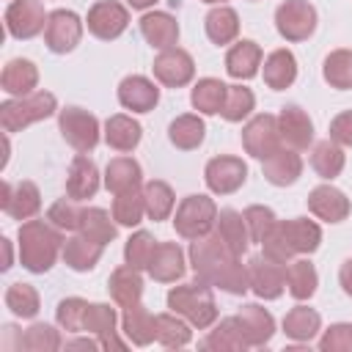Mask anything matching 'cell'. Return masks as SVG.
<instances>
[{"instance_id": "6da1fadb", "label": "cell", "mask_w": 352, "mask_h": 352, "mask_svg": "<svg viewBox=\"0 0 352 352\" xmlns=\"http://www.w3.org/2000/svg\"><path fill=\"white\" fill-rule=\"evenodd\" d=\"M190 267L198 280L223 289L228 294H245L250 289L248 280V264H242V256H236L217 231H209L206 236L192 239L190 245Z\"/></svg>"}, {"instance_id": "7a4b0ae2", "label": "cell", "mask_w": 352, "mask_h": 352, "mask_svg": "<svg viewBox=\"0 0 352 352\" xmlns=\"http://www.w3.org/2000/svg\"><path fill=\"white\" fill-rule=\"evenodd\" d=\"M19 245V264L28 272L44 275L55 267L58 256L63 253V234L50 220H25L16 231Z\"/></svg>"}, {"instance_id": "3957f363", "label": "cell", "mask_w": 352, "mask_h": 352, "mask_svg": "<svg viewBox=\"0 0 352 352\" xmlns=\"http://www.w3.org/2000/svg\"><path fill=\"white\" fill-rule=\"evenodd\" d=\"M168 308L179 316H184L198 330H209L217 322V302H214L212 286L198 278L192 283L173 286L168 292Z\"/></svg>"}, {"instance_id": "277c9868", "label": "cell", "mask_w": 352, "mask_h": 352, "mask_svg": "<svg viewBox=\"0 0 352 352\" xmlns=\"http://www.w3.org/2000/svg\"><path fill=\"white\" fill-rule=\"evenodd\" d=\"M55 110H58V99L50 91H33V94L19 96V99L11 96V99H6L0 104V126L8 135L11 132H22L25 126L55 116Z\"/></svg>"}, {"instance_id": "5b68a950", "label": "cell", "mask_w": 352, "mask_h": 352, "mask_svg": "<svg viewBox=\"0 0 352 352\" xmlns=\"http://www.w3.org/2000/svg\"><path fill=\"white\" fill-rule=\"evenodd\" d=\"M217 223V204L209 198V195H201V192H192L187 198H182V204L176 206V214H173V228L182 239H198V236H206Z\"/></svg>"}, {"instance_id": "8992f818", "label": "cell", "mask_w": 352, "mask_h": 352, "mask_svg": "<svg viewBox=\"0 0 352 352\" xmlns=\"http://www.w3.org/2000/svg\"><path fill=\"white\" fill-rule=\"evenodd\" d=\"M58 129L63 135V140L74 148V151H91L96 148L102 129H99V118L82 107H63L58 113Z\"/></svg>"}, {"instance_id": "52a82bcc", "label": "cell", "mask_w": 352, "mask_h": 352, "mask_svg": "<svg viewBox=\"0 0 352 352\" xmlns=\"http://www.w3.org/2000/svg\"><path fill=\"white\" fill-rule=\"evenodd\" d=\"M275 28L286 41H305L316 30V8L308 0H283L275 8Z\"/></svg>"}, {"instance_id": "ba28073f", "label": "cell", "mask_w": 352, "mask_h": 352, "mask_svg": "<svg viewBox=\"0 0 352 352\" xmlns=\"http://www.w3.org/2000/svg\"><path fill=\"white\" fill-rule=\"evenodd\" d=\"M47 19L50 14L44 11L41 0H11L6 8V30L19 41H28L44 33Z\"/></svg>"}, {"instance_id": "9c48e42d", "label": "cell", "mask_w": 352, "mask_h": 352, "mask_svg": "<svg viewBox=\"0 0 352 352\" xmlns=\"http://www.w3.org/2000/svg\"><path fill=\"white\" fill-rule=\"evenodd\" d=\"M82 28H85V22L74 11H69V8L50 11L47 28H44V44H47V50L55 52V55L72 52L80 44V38H82Z\"/></svg>"}, {"instance_id": "30bf717a", "label": "cell", "mask_w": 352, "mask_h": 352, "mask_svg": "<svg viewBox=\"0 0 352 352\" xmlns=\"http://www.w3.org/2000/svg\"><path fill=\"white\" fill-rule=\"evenodd\" d=\"M248 280L250 292L258 300H278L286 289V264L267 258L264 253L248 258Z\"/></svg>"}, {"instance_id": "8fae6325", "label": "cell", "mask_w": 352, "mask_h": 352, "mask_svg": "<svg viewBox=\"0 0 352 352\" xmlns=\"http://www.w3.org/2000/svg\"><path fill=\"white\" fill-rule=\"evenodd\" d=\"M242 146L250 157L267 160L272 151L283 146L280 132H278V116L272 113H258L242 126Z\"/></svg>"}, {"instance_id": "7c38bea8", "label": "cell", "mask_w": 352, "mask_h": 352, "mask_svg": "<svg viewBox=\"0 0 352 352\" xmlns=\"http://www.w3.org/2000/svg\"><path fill=\"white\" fill-rule=\"evenodd\" d=\"M204 182L214 195H231L248 182V165L231 154L212 157L204 168Z\"/></svg>"}, {"instance_id": "4fadbf2b", "label": "cell", "mask_w": 352, "mask_h": 352, "mask_svg": "<svg viewBox=\"0 0 352 352\" xmlns=\"http://www.w3.org/2000/svg\"><path fill=\"white\" fill-rule=\"evenodd\" d=\"M85 25H88V33L102 38V41H113L118 38L126 25H129V11L124 3L118 0H99L88 8V16H85Z\"/></svg>"}, {"instance_id": "5bb4252c", "label": "cell", "mask_w": 352, "mask_h": 352, "mask_svg": "<svg viewBox=\"0 0 352 352\" xmlns=\"http://www.w3.org/2000/svg\"><path fill=\"white\" fill-rule=\"evenodd\" d=\"M151 72L157 82H162L165 88H184L195 77V60L187 50L170 47V50H160V55L151 63Z\"/></svg>"}, {"instance_id": "9a60e30c", "label": "cell", "mask_w": 352, "mask_h": 352, "mask_svg": "<svg viewBox=\"0 0 352 352\" xmlns=\"http://www.w3.org/2000/svg\"><path fill=\"white\" fill-rule=\"evenodd\" d=\"M0 209L14 217V220H33L41 209V192L33 182L22 179L16 184L3 182V198H0Z\"/></svg>"}, {"instance_id": "2e32d148", "label": "cell", "mask_w": 352, "mask_h": 352, "mask_svg": "<svg viewBox=\"0 0 352 352\" xmlns=\"http://www.w3.org/2000/svg\"><path fill=\"white\" fill-rule=\"evenodd\" d=\"M349 209L352 206H349V198L344 195V190H338L330 182H324V184H319V187H314L308 192V212L314 217L324 220V223H341V220H346Z\"/></svg>"}, {"instance_id": "e0dca14e", "label": "cell", "mask_w": 352, "mask_h": 352, "mask_svg": "<svg viewBox=\"0 0 352 352\" xmlns=\"http://www.w3.org/2000/svg\"><path fill=\"white\" fill-rule=\"evenodd\" d=\"M278 132H280L283 146H289L294 151L308 148L314 143V121L297 104H289V107H283L278 113Z\"/></svg>"}, {"instance_id": "ac0fdd59", "label": "cell", "mask_w": 352, "mask_h": 352, "mask_svg": "<svg viewBox=\"0 0 352 352\" xmlns=\"http://www.w3.org/2000/svg\"><path fill=\"white\" fill-rule=\"evenodd\" d=\"M116 324H118V314L116 308H110L107 302H88L85 319H82V333L96 336L102 341V349H124L126 344L116 336Z\"/></svg>"}, {"instance_id": "d6986e66", "label": "cell", "mask_w": 352, "mask_h": 352, "mask_svg": "<svg viewBox=\"0 0 352 352\" xmlns=\"http://www.w3.org/2000/svg\"><path fill=\"white\" fill-rule=\"evenodd\" d=\"M118 102L124 110L148 113L160 102V88L154 85V80H148L143 74H129L118 82Z\"/></svg>"}, {"instance_id": "ffe728a7", "label": "cell", "mask_w": 352, "mask_h": 352, "mask_svg": "<svg viewBox=\"0 0 352 352\" xmlns=\"http://www.w3.org/2000/svg\"><path fill=\"white\" fill-rule=\"evenodd\" d=\"M236 319H239V327H242V336H245L248 346H264V344L272 341V336H275V319L258 302H245L236 311Z\"/></svg>"}, {"instance_id": "44dd1931", "label": "cell", "mask_w": 352, "mask_h": 352, "mask_svg": "<svg viewBox=\"0 0 352 352\" xmlns=\"http://www.w3.org/2000/svg\"><path fill=\"white\" fill-rule=\"evenodd\" d=\"M261 173L270 184L275 187H289L302 176V160L294 148L280 146L278 151H272L267 160H261Z\"/></svg>"}, {"instance_id": "7402d4cb", "label": "cell", "mask_w": 352, "mask_h": 352, "mask_svg": "<svg viewBox=\"0 0 352 352\" xmlns=\"http://www.w3.org/2000/svg\"><path fill=\"white\" fill-rule=\"evenodd\" d=\"M99 168L91 157H85L82 151L72 160L69 165V173H66V195L74 198V201H85V198H94L96 190H99Z\"/></svg>"}, {"instance_id": "603a6c76", "label": "cell", "mask_w": 352, "mask_h": 352, "mask_svg": "<svg viewBox=\"0 0 352 352\" xmlns=\"http://www.w3.org/2000/svg\"><path fill=\"white\" fill-rule=\"evenodd\" d=\"M121 330L135 346H148L151 341H157V316H151L143 302H132L121 314Z\"/></svg>"}, {"instance_id": "cb8c5ba5", "label": "cell", "mask_w": 352, "mask_h": 352, "mask_svg": "<svg viewBox=\"0 0 352 352\" xmlns=\"http://www.w3.org/2000/svg\"><path fill=\"white\" fill-rule=\"evenodd\" d=\"M140 33L154 50H170L179 41V22L168 11H146L140 16Z\"/></svg>"}, {"instance_id": "d4e9b609", "label": "cell", "mask_w": 352, "mask_h": 352, "mask_svg": "<svg viewBox=\"0 0 352 352\" xmlns=\"http://www.w3.org/2000/svg\"><path fill=\"white\" fill-rule=\"evenodd\" d=\"M261 69V47L253 38H239L234 47L226 52V72L234 80H250Z\"/></svg>"}, {"instance_id": "484cf974", "label": "cell", "mask_w": 352, "mask_h": 352, "mask_svg": "<svg viewBox=\"0 0 352 352\" xmlns=\"http://www.w3.org/2000/svg\"><path fill=\"white\" fill-rule=\"evenodd\" d=\"M0 85L8 96L19 99V96H28L36 91L38 85V69L33 60L28 58H14L3 66V74H0Z\"/></svg>"}, {"instance_id": "4316f807", "label": "cell", "mask_w": 352, "mask_h": 352, "mask_svg": "<svg viewBox=\"0 0 352 352\" xmlns=\"http://www.w3.org/2000/svg\"><path fill=\"white\" fill-rule=\"evenodd\" d=\"M107 292H110L113 302L121 305V308H126L132 302H140V297H143V275H140V270L132 267V264L116 267L110 272V278H107Z\"/></svg>"}, {"instance_id": "83f0119b", "label": "cell", "mask_w": 352, "mask_h": 352, "mask_svg": "<svg viewBox=\"0 0 352 352\" xmlns=\"http://www.w3.org/2000/svg\"><path fill=\"white\" fill-rule=\"evenodd\" d=\"M187 270L184 250L176 242H160L154 250V258L148 264V275L160 283H176Z\"/></svg>"}, {"instance_id": "f1b7e54d", "label": "cell", "mask_w": 352, "mask_h": 352, "mask_svg": "<svg viewBox=\"0 0 352 352\" xmlns=\"http://www.w3.org/2000/svg\"><path fill=\"white\" fill-rule=\"evenodd\" d=\"M102 253H104V245H99V242H94V239H88L85 234L77 231L74 236L63 239V253L60 256H63V261H66L69 270L88 272V270H94L99 264Z\"/></svg>"}, {"instance_id": "f546056e", "label": "cell", "mask_w": 352, "mask_h": 352, "mask_svg": "<svg viewBox=\"0 0 352 352\" xmlns=\"http://www.w3.org/2000/svg\"><path fill=\"white\" fill-rule=\"evenodd\" d=\"M264 82L272 91H286L297 80V58L292 50H272L261 66Z\"/></svg>"}, {"instance_id": "4dcf8cb0", "label": "cell", "mask_w": 352, "mask_h": 352, "mask_svg": "<svg viewBox=\"0 0 352 352\" xmlns=\"http://www.w3.org/2000/svg\"><path fill=\"white\" fill-rule=\"evenodd\" d=\"M140 138H143V126L126 113H116L104 121V143L116 151H124V154L135 151Z\"/></svg>"}, {"instance_id": "1f68e13d", "label": "cell", "mask_w": 352, "mask_h": 352, "mask_svg": "<svg viewBox=\"0 0 352 352\" xmlns=\"http://www.w3.org/2000/svg\"><path fill=\"white\" fill-rule=\"evenodd\" d=\"M201 346L212 349V352H242V349H248V341L242 336L239 319L236 316H226V319L214 322L212 330L206 333V338L201 341Z\"/></svg>"}, {"instance_id": "d6a6232c", "label": "cell", "mask_w": 352, "mask_h": 352, "mask_svg": "<svg viewBox=\"0 0 352 352\" xmlns=\"http://www.w3.org/2000/svg\"><path fill=\"white\" fill-rule=\"evenodd\" d=\"M104 187L118 195V192H126V190H135L140 187L143 182V170H140V162L132 160V157H113L104 168Z\"/></svg>"}, {"instance_id": "836d02e7", "label": "cell", "mask_w": 352, "mask_h": 352, "mask_svg": "<svg viewBox=\"0 0 352 352\" xmlns=\"http://www.w3.org/2000/svg\"><path fill=\"white\" fill-rule=\"evenodd\" d=\"M322 330V316L319 311L308 308V305H294L286 316H283V333L286 338L297 341V344H308L319 336Z\"/></svg>"}, {"instance_id": "e575fe53", "label": "cell", "mask_w": 352, "mask_h": 352, "mask_svg": "<svg viewBox=\"0 0 352 352\" xmlns=\"http://www.w3.org/2000/svg\"><path fill=\"white\" fill-rule=\"evenodd\" d=\"M206 138V124L198 113H184V116H176L168 126V140L182 148V151H192L204 143Z\"/></svg>"}, {"instance_id": "d590c367", "label": "cell", "mask_w": 352, "mask_h": 352, "mask_svg": "<svg viewBox=\"0 0 352 352\" xmlns=\"http://www.w3.org/2000/svg\"><path fill=\"white\" fill-rule=\"evenodd\" d=\"M316 286H319V275H316V267L308 258H292L286 264V292L297 302L311 300L316 294Z\"/></svg>"}, {"instance_id": "8d00e7d4", "label": "cell", "mask_w": 352, "mask_h": 352, "mask_svg": "<svg viewBox=\"0 0 352 352\" xmlns=\"http://www.w3.org/2000/svg\"><path fill=\"white\" fill-rule=\"evenodd\" d=\"M204 30L212 44H217V47L231 44L239 36V16L231 6H214L204 19Z\"/></svg>"}, {"instance_id": "74e56055", "label": "cell", "mask_w": 352, "mask_h": 352, "mask_svg": "<svg viewBox=\"0 0 352 352\" xmlns=\"http://www.w3.org/2000/svg\"><path fill=\"white\" fill-rule=\"evenodd\" d=\"M346 165V154H344V146H338L336 140H319L314 143V151H311V168L316 170L319 179L324 182H333L336 176H341Z\"/></svg>"}, {"instance_id": "f35d334b", "label": "cell", "mask_w": 352, "mask_h": 352, "mask_svg": "<svg viewBox=\"0 0 352 352\" xmlns=\"http://www.w3.org/2000/svg\"><path fill=\"white\" fill-rule=\"evenodd\" d=\"M80 234H85L88 239L99 242V245H110L116 236H118V223L110 212H104L102 206H88L82 209L80 214V226H77Z\"/></svg>"}, {"instance_id": "ab89813d", "label": "cell", "mask_w": 352, "mask_h": 352, "mask_svg": "<svg viewBox=\"0 0 352 352\" xmlns=\"http://www.w3.org/2000/svg\"><path fill=\"white\" fill-rule=\"evenodd\" d=\"M214 231L220 234V239H223L236 256H242V253L250 248V234H248L245 217H242V212H236V209H220V212H217Z\"/></svg>"}, {"instance_id": "60d3db41", "label": "cell", "mask_w": 352, "mask_h": 352, "mask_svg": "<svg viewBox=\"0 0 352 352\" xmlns=\"http://www.w3.org/2000/svg\"><path fill=\"white\" fill-rule=\"evenodd\" d=\"M226 91H228V85L223 80H217V77H201L192 85V91H190V102H192V107L201 116H217L223 110Z\"/></svg>"}, {"instance_id": "b9f144b4", "label": "cell", "mask_w": 352, "mask_h": 352, "mask_svg": "<svg viewBox=\"0 0 352 352\" xmlns=\"http://www.w3.org/2000/svg\"><path fill=\"white\" fill-rule=\"evenodd\" d=\"M143 201H146V217L154 223L168 220L173 206H176V195H173L170 184L162 179H151L143 184Z\"/></svg>"}, {"instance_id": "7bdbcfd3", "label": "cell", "mask_w": 352, "mask_h": 352, "mask_svg": "<svg viewBox=\"0 0 352 352\" xmlns=\"http://www.w3.org/2000/svg\"><path fill=\"white\" fill-rule=\"evenodd\" d=\"M283 228H286V236H289V242H292L297 256L319 250V245H322L319 223H314L308 217H292V220H283Z\"/></svg>"}, {"instance_id": "ee69618b", "label": "cell", "mask_w": 352, "mask_h": 352, "mask_svg": "<svg viewBox=\"0 0 352 352\" xmlns=\"http://www.w3.org/2000/svg\"><path fill=\"white\" fill-rule=\"evenodd\" d=\"M190 327H192V324H190L184 316L173 314V311L157 314V341H160L162 346H168V349H182V346H187L190 338H192V330H190Z\"/></svg>"}, {"instance_id": "f6af8a7d", "label": "cell", "mask_w": 352, "mask_h": 352, "mask_svg": "<svg viewBox=\"0 0 352 352\" xmlns=\"http://www.w3.org/2000/svg\"><path fill=\"white\" fill-rule=\"evenodd\" d=\"M322 77L330 88H352V50H333L322 63Z\"/></svg>"}, {"instance_id": "bcb514c9", "label": "cell", "mask_w": 352, "mask_h": 352, "mask_svg": "<svg viewBox=\"0 0 352 352\" xmlns=\"http://www.w3.org/2000/svg\"><path fill=\"white\" fill-rule=\"evenodd\" d=\"M146 214V201H143V187H135V190H126V192H118L113 198V217L118 226H140Z\"/></svg>"}, {"instance_id": "7dc6e473", "label": "cell", "mask_w": 352, "mask_h": 352, "mask_svg": "<svg viewBox=\"0 0 352 352\" xmlns=\"http://www.w3.org/2000/svg\"><path fill=\"white\" fill-rule=\"evenodd\" d=\"M6 308L19 319H33L38 314V308H41V297L30 283L16 280V283H11L6 289Z\"/></svg>"}, {"instance_id": "c3c4849f", "label": "cell", "mask_w": 352, "mask_h": 352, "mask_svg": "<svg viewBox=\"0 0 352 352\" xmlns=\"http://www.w3.org/2000/svg\"><path fill=\"white\" fill-rule=\"evenodd\" d=\"M253 107H256V96H253V91L245 88L242 82H236V85H228L220 116H223L226 121H231V124H239V121H245V118L253 113Z\"/></svg>"}, {"instance_id": "681fc988", "label": "cell", "mask_w": 352, "mask_h": 352, "mask_svg": "<svg viewBox=\"0 0 352 352\" xmlns=\"http://www.w3.org/2000/svg\"><path fill=\"white\" fill-rule=\"evenodd\" d=\"M19 346L28 349V352H55V349L63 346V338L52 324L36 322L19 336Z\"/></svg>"}, {"instance_id": "f907efd6", "label": "cell", "mask_w": 352, "mask_h": 352, "mask_svg": "<svg viewBox=\"0 0 352 352\" xmlns=\"http://www.w3.org/2000/svg\"><path fill=\"white\" fill-rule=\"evenodd\" d=\"M157 239L148 234V231H135L126 245H124V261L138 267V270H148L151 258H154V250H157Z\"/></svg>"}, {"instance_id": "816d5d0a", "label": "cell", "mask_w": 352, "mask_h": 352, "mask_svg": "<svg viewBox=\"0 0 352 352\" xmlns=\"http://www.w3.org/2000/svg\"><path fill=\"white\" fill-rule=\"evenodd\" d=\"M85 311H88V302L82 297H63L58 302V308H55V322L66 333H80L82 330Z\"/></svg>"}, {"instance_id": "f5cc1de1", "label": "cell", "mask_w": 352, "mask_h": 352, "mask_svg": "<svg viewBox=\"0 0 352 352\" xmlns=\"http://www.w3.org/2000/svg\"><path fill=\"white\" fill-rule=\"evenodd\" d=\"M242 217H245V226H248L250 242H258V245H261V239H264V236L272 231V226L278 223L275 212H272L270 206H261V204L248 206V209L242 212Z\"/></svg>"}, {"instance_id": "db71d44e", "label": "cell", "mask_w": 352, "mask_h": 352, "mask_svg": "<svg viewBox=\"0 0 352 352\" xmlns=\"http://www.w3.org/2000/svg\"><path fill=\"white\" fill-rule=\"evenodd\" d=\"M261 248H264V256H267V258L280 261V264H289V261L297 256L294 248H292V242H289V236H286L283 220H278V223L272 226V231L261 239Z\"/></svg>"}, {"instance_id": "11a10c76", "label": "cell", "mask_w": 352, "mask_h": 352, "mask_svg": "<svg viewBox=\"0 0 352 352\" xmlns=\"http://www.w3.org/2000/svg\"><path fill=\"white\" fill-rule=\"evenodd\" d=\"M80 214H82V209L77 206V201L74 198H58L50 209H47V220L55 226V228H60V231H77V226H80Z\"/></svg>"}, {"instance_id": "9f6ffc18", "label": "cell", "mask_w": 352, "mask_h": 352, "mask_svg": "<svg viewBox=\"0 0 352 352\" xmlns=\"http://www.w3.org/2000/svg\"><path fill=\"white\" fill-rule=\"evenodd\" d=\"M319 349L322 352H352V324L349 322L330 324L319 338Z\"/></svg>"}, {"instance_id": "6f0895ef", "label": "cell", "mask_w": 352, "mask_h": 352, "mask_svg": "<svg viewBox=\"0 0 352 352\" xmlns=\"http://www.w3.org/2000/svg\"><path fill=\"white\" fill-rule=\"evenodd\" d=\"M330 140L338 146H352V110H344L330 121Z\"/></svg>"}, {"instance_id": "680465c9", "label": "cell", "mask_w": 352, "mask_h": 352, "mask_svg": "<svg viewBox=\"0 0 352 352\" xmlns=\"http://www.w3.org/2000/svg\"><path fill=\"white\" fill-rule=\"evenodd\" d=\"M338 283H341L344 294L352 297V258H346V261L341 264V270H338Z\"/></svg>"}, {"instance_id": "91938a15", "label": "cell", "mask_w": 352, "mask_h": 352, "mask_svg": "<svg viewBox=\"0 0 352 352\" xmlns=\"http://www.w3.org/2000/svg\"><path fill=\"white\" fill-rule=\"evenodd\" d=\"M66 349H102V341H99L96 336L74 338V341H66Z\"/></svg>"}, {"instance_id": "94428289", "label": "cell", "mask_w": 352, "mask_h": 352, "mask_svg": "<svg viewBox=\"0 0 352 352\" xmlns=\"http://www.w3.org/2000/svg\"><path fill=\"white\" fill-rule=\"evenodd\" d=\"M3 242V250H6V258H3V270H11V264H14V258H11V239H0Z\"/></svg>"}, {"instance_id": "6125c7cd", "label": "cell", "mask_w": 352, "mask_h": 352, "mask_svg": "<svg viewBox=\"0 0 352 352\" xmlns=\"http://www.w3.org/2000/svg\"><path fill=\"white\" fill-rule=\"evenodd\" d=\"M157 0H126V6L129 8H138V11H146V8H151Z\"/></svg>"}, {"instance_id": "be15d7a7", "label": "cell", "mask_w": 352, "mask_h": 352, "mask_svg": "<svg viewBox=\"0 0 352 352\" xmlns=\"http://www.w3.org/2000/svg\"><path fill=\"white\" fill-rule=\"evenodd\" d=\"M201 3H209V6H226V0H201Z\"/></svg>"}]
</instances>
